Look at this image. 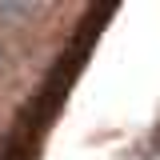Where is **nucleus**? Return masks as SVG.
Wrapping results in <instances>:
<instances>
[{"mask_svg":"<svg viewBox=\"0 0 160 160\" xmlns=\"http://www.w3.org/2000/svg\"><path fill=\"white\" fill-rule=\"evenodd\" d=\"M32 16H40V4L32 0H0V24H24Z\"/></svg>","mask_w":160,"mask_h":160,"instance_id":"1","label":"nucleus"},{"mask_svg":"<svg viewBox=\"0 0 160 160\" xmlns=\"http://www.w3.org/2000/svg\"><path fill=\"white\" fill-rule=\"evenodd\" d=\"M4 60H8V48H4V44H0V68H4Z\"/></svg>","mask_w":160,"mask_h":160,"instance_id":"2","label":"nucleus"}]
</instances>
